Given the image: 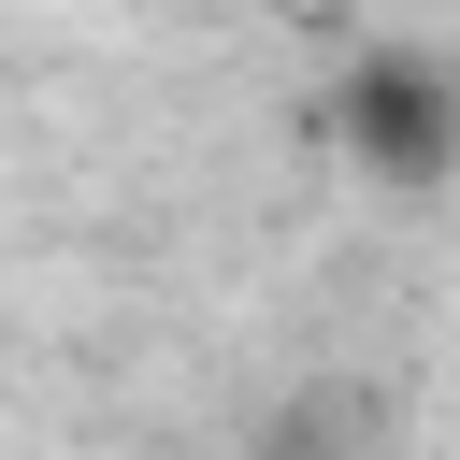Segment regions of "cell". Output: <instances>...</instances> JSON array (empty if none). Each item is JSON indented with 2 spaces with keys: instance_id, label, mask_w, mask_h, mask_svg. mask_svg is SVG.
<instances>
[{
  "instance_id": "6da1fadb",
  "label": "cell",
  "mask_w": 460,
  "mask_h": 460,
  "mask_svg": "<svg viewBox=\"0 0 460 460\" xmlns=\"http://www.w3.org/2000/svg\"><path fill=\"white\" fill-rule=\"evenodd\" d=\"M331 144H345L359 172H388V187H446V172H460V72H446L431 43H374V58H345V86H331Z\"/></svg>"
}]
</instances>
